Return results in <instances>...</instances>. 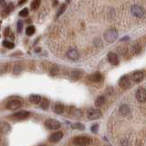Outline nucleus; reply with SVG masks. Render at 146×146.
Here are the masks:
<instances>
[{
  "mask_svg": "<svg viewBox=\"0 0 146 146\" xmlns=\"http://www.w3.org/2000/svg\"><path fill=\"white\" fill-rule=\"evenodd\" d=\"M118 38V32L115 29H110L104 33V39L108 42H114Z\"/></svg>",
  "mask_w": 146,
  "mask_h": 146,
  "instance_id": "nucleus-1",
  "label": "nucleus"
},
{
  "mask_svg": "<svg viewBox=\"0 0 146 146\" xmlns=\"http://www.w3.org/2000/svg\"><path fill=\"white\" fill-rule=\"evenodd\" d=\"M73 143L80 146H87L91 143V140L87 136H77L73 139Z\"/></svg>",
  "mask_w": 146,
  "mask_h": 146,
  "instance_id": "nucleus-2",
  "label": "nucleus"
},
{
  "mask_svg": "<svg viewBox=\"0 0 146 146\" xmlns=\"http://www.w3.org/2000/svg\"><path fill=\"white\" fill-rule=\"evenodd\" d=\"M100 116H102V111L98 108H90L87 111V118L90 120H97V118H100Z\"/></svg>",
  "mask_w": 146,
  "mask_h": 146,
  "instance_id": "nucleus-3",
  "label": "nucleus"
},
{
  "mask_svg": "<svg viewBox=\"0 0 146 146\" xmlns=\"http://www.w3.org/2000/svg\"><path fill=\"white\" fill-rule=\"evenodd\" d=\"M131 10L132 14L137 17H141V19H143V17H144V16H145V11L143 9V7H141V6H137V5L132 6Z\"/></svg>",
  "mask_w": 146,
  "mask_h": 146,
  "instance_id": "nucleus-4",
  "label": "nucleus"
},
{
  "mask_svg": "<svg viewBox=\"0 0 146 146\" xmlns=\"http://www.w3.org/2000/svg\"><path fill=\"white\" fill-rule=\"evenodd\" d=\"M45 126L48 130H58L60 128V123L56 120L49 118V120H47L45 121Z\"/></svg>",
  "mask_w": 146,
  "mask_h": 146,
  "instance_id": "nucleus-5",
  "label": "nucleus"
},
{
  "mask_svg": "<svg viewBox=\"0 0 146 146\" xmlns=\"http://www.w3.org/2000/svg\"><path fill=\"white\" fill-rule=\"evenodd\" d=\"M21 101L20 100H18V99H11V100H9V101L7 103V108L8 109H11V110H14V109H17V108H19L21 107Z\"/></svg>",
  "mask_w": 146,
  "mask_h": 146,
  "instance_id": "nucleus-6",
  "label": "nucleus"
},
{
  "mask_svg": "<svg viewBox=\"0 0 146 146\" xmlns=\"http://www.w3.org/2000/svg\"><path fill=\"white\" fill-rule=\"evenodd\" d=\"M136 98L139 102H146V89L143 87H140L136 91Z\"/></svg>",
  "mask_w": 146,
  "mask_h": 146,
  "instance_id": "nucleus-7",
  "label": "nucleus"
},
{
  "mask_svg": "<svg viewBox=\"0 0 146 146\" xmlns=\"http://www.w3.org/2000/svg\"><path fill=\"white\" fill-rule=\"evenodd\" d=\"M119 85L121 88H128L131 85V81L128 75H123L119 81Z\"/></svg>",
  "mask_w": 146,
  "mask_h": 146,
  "instance_id": "nucleus-8",
  "label": "nucleus"
},
{
  "mask_svg": "<svg viewBox=\"0 0 146 146\" xmlns=\"http://www.w3.org/2000/svg\"><path fill=\"white\" fill-rule=\"evenodd\" d=\"M29 111H26V110H21V111H18L17 113H15L13 115V118H16V120H25V118H29Z\"/></svg>",
  "mask_w": 146,
  "mask_h": 146,
  "instance_id": "nucleus-9",
  "label": "nucleus"
},
{
  "mask_svg": "<svg viewBox=\"0 0 146 146\" xmlns=\"http://www.w3.org/2000/svg\"><path fill=\"white\" fill-rule=\"evenodd\" d=\"M143 77H144V73L143 71H136L132 74L131 79L132 81L136 82V83H139V82H141L143 79Z\"/></svg>",
  "mask_w": 146,
  "mask_h": 146,
  "instance_id": "nucleus-10",
  "label": "nucleus"
},
{
  "mask_svg": "<svg viewBox=\"0 0 146 146\" xmlns=\"http://www.w3.org/2000/svg\"><path fill=\"white\" fill-rule=\"evenodd\" d=\"M67 56L68 59H70V60H73V61H76L78 59L80 58V53L79 52L77 51L75 49H70V51L67 52Z\"/></svg>",
  "mask_w": 146,
  "mask_h": 146,
  "instance_id": "nucleus-11",
  "label": "nucleus"
},
{
  "mask_svg": "<svg viewBox=\"0 0 146 146\" xmlns=\"http://www.w3.org/2000/svg\"><path fill=\"white\" fill-rule=\"evenodd\" d=\"M108 61L110 63H111L112 65H119V58L118 55L114 52H109L108 53Z\"/></svg>",
  "mask_w": 146,
  "mask_h": 146,
  "instance_id": "nucleus-12",
  "label": "nucleus"
},
{
  "mask_svg": "<svg viewBox=\"0 0 146 146\" xmlns=\"http://www.w3.org/2000/svg\"><path fill=\"white\" fill-rule=\"evenodd\" d=\"M63 137V133L61 131H57V132H54L53 134H51V136L49 137V141L51 143H58L59 141Z\"/></svg>",
  "mask_w": 146,
  "mask_h": 146,
  "instance_id": "nucleus-13",
  "label": "nucleus"
},
{
  "mask_svg": "<svg viewBox=\"0 0 146 146\" xmlns=\"http://www.w3.org/2000/svg\"><path fill=\"white\" fill-rule=\"evenodd\" d=\"M11 131V126L8 124L7 122L2 121L0 122V132L3 134H7Z\"/></svg>",
  "mask_w": 146,
  "mask_h": 146,
  "instance_id": "nucleus-14",
  "label": "nucleus"
},
{
  "mask_svg": "<svg viewBox=\"0 0 146 146\" xmlns=\"http://www.w3.org/2000/svg\"><path fill=\"white\" fill-rule=\"evenodd\" d=\"M103 76L100 73H94V74L90 75L89 76V80L91 82H94V83H98V82L102 81Z\"/></svg>",
  "mask_w": 146,
  "mask_h": 146,
  "instance_id": "nucleus-15",
  "label": "nucleus"
},
{
  "mask_svg": "<svg viewBox=\"0 0 146 146\" xmlns=\"http://www.w3.org/2000/svg\"><path fill=\"white\" fill-rule=\"evenodd\" d=\"M54 112L57 113V114H62L65 110V107H64V105L61 104V103H56L54 105Z\"/></svg>",
  "mask_w": 146,
  "mask_h": 146,
  "instance_id": "nucleus-16",
  "label": "nucleus"
},
{
  "mask_svg": "<svg viewBox=\"0 0 146 146\" xmlns=\"http://www.w3.org/2000/svg\"><path fill=\"white\" fill-rule=\"evenodd\" d=\"M81 76H82V72L80 70H73L70 73V77H71L72 80L77 81V80L80 79Z\"/></svg>",
  "mask_w": 146,
  "mask_h": 146,
  "instance_id": "nucleus-17",
  "label": "nucleus"
},
{
  "mask_svg": "<svg viewBox=\"0 0 146 146\" xmlns=\"http://www.w3.org/2000/svg\"><path fill=\"white\" fill-rule=\"evenodd\" d=\"M13 9H14V4H13V3H9L8 5H7L6 7H5V9L3 10V12H2V16H3V17H7Z\"/></svg>",
  "mask_w": 146,
  "mask_h": 146,
  "instance_id": "nucleus-18",
  "label": "nucleus"
},
{
  "mask_svg": "<svg viewBox=\"0 0 146 146\" xmlns=\"http://www.w3.org/2000/svg\"><path fill=\"white\" fill-rule=\"evenodd\" d=\"M29 101L33 104H38L41 102V97L39 95H31L29 96Z\"/></svg>",
  "mask_w": 146,
  "mask_h": 146,
  "instance_id": "nucleus-19",
  "label": "nucleus"
},
{
  "mask_svg": "<svg viewBox=\"0 0 146 146\" xmlns=\"http://www.w3.org/2000/svg\"><path fill=\"white\" fill-rule=\"evenodd\" d=\"M105 103V98L103 96H100L99 98H97V99L95 100V107L96 108H100L102 105Z\"/></svg>",
  "mask_w": 146,
  "mask_h": 146,
  "instance_id": "nucleus-20",
  "label": "nucleus"
},
{
  "mask_svg": "<svg viewBox=\"0 0 146 146\" xmlns=\"http://www.w3.org/2000/svg\"><path fill=\"white\" fill-rule=\"evenodd\" d=\"M141 52V45L139 44H134L131 46V52L132 54H134V55H138V54H140Z\"/></svg>",
  "mask_w": 146,
  "mask_h": 146,
  "instance_id": "nucleus-21",
  "label": "nucleus"
},
{
  "mask_svg": "<svg viewBox=\"0 0 146 146\" xmlns=\"http://www.w3.org/2000/svg\"><path fill=\"white\" fill-rule=\"evenodd\" d=\"M70 113H71V115H73V116L76 117V118H80L82 116V114H83V112H82L80 109H79V108H74L71 109V112Z\"/></svg>",
  "mask_w": 146,
  "mask_h": 146,
  "instance_id": "nucleus-22",
  "label": "nucleus"
},
{
  "mask_svg": "<svg viewBox=\"0 0 146 146\" xmlns=\"http://www.w3.org/2000/svg\"><path fill=\"white\" fill-rule=\"evenodd\" d=\"M130 112V108L128 106H126V105H123V106H121L120 108V113L121 114L122 116H126L128 115Z\"/></svg>",
  "mask_w": 146,
  "mask_h": 146,
  "instance_id": "nucleus-23",
  "label": "nucleus"
},
{
  "mask_svg": "<svg viewBox=\"0 0 146 146\" xmlns=\"http://www.w3.org/2000/svg\"><path fill=\"white\" fill-rule=\"evenodd\" d=\"M40 6V0H33V1L31 2V9H33V10H36V9H38V8Z\"/></svg>",
  "mask_w": 146,
  "mask_h": 146,
  "instance_id": "nucleus-24",
  "label": "nucleus"
},
{
  "mask_svg": "<svg viewBox=\"0 0 146 146\" xmlns=\"http://www.w3.org/2000/svg\"><path fill=\"white\" fill-rule=\"evenodd\" d=\"M40 106L43 109H47L49 106V100L47 98H43L41 99V103H40Z\"/></svg>",
  "mask_w": 146,
  "mask_h": 146,
  "instance_id": "nucleus-25",
  "label": "nucleus"
},
{
  "mask_svg": "<svg viewBox=\"0 0 146 146\" xmlns=\"http://www.w3.org/2000/svg\"><path fill=\"white\" fill-rule=\"evenodd\" d=\"M35 31H36L35 27H33V26H29L27 28V30H26V34L27 36H32V35L35 33Z\"/></svg>",
  "mask_w": 146,
  "mask_h": 146,
  "instance_id": "nucleus-26",
  "label": "nucleus"
},
{
  "mask_svg": "<svg viewBox=\"0 0 146 146\" xmlns=\"http://www.w3.org/2000/svg\"><path fill=\"white\" fill-rule=\"evenodd\" d=\"M3 46H5L7 49H13L14 46H15V44L11 42H9V40H5V42H3Z\"/></svg>",
  "mask_w": 146,
  "mask_h": 146,
  "instance_id": "nucleus-27",
  "label": "nucleus"
},
{
  "mask_svg": "<svg viewBox=\"0 0 146 146\" xmlns=\"http://www.w3.org/2000/svg\"><path fill=\"white\" fill-rule=\"evenodd\" d=\"M58 73V67L57 65H54L51 69H50V75H53V76L57 75Z\"/></svg>",
  "mask_w": 146,
  "mask_h": 146,
  "instance_id": "nucleus-28",
  "label": "nucleus"
},
{
  "mask_svg": "<svg viewBox=\"0 0 146 146\" xmlns=\"http://www.w3.org/2000/svg\"><path fill=\"white\" fill-rule=\"evenodd\" d=\"M73 129H78V130H84L85 129V126L81 123H76V124H73L72 125Z\"/></svg>",
  "mask_w": 146,
  "mask_h": 146,
  "instance_id": "nucleus-29",
  "label": "nucleus"
},
{
  "mask_svg": "<svg viewBox=\"0 0 146 146\" xmlns=\"http://www.w3.org/2000/svg\"><path fill=\"white\" fill-rule=\"evenodd\" d=\"M29 15V9L27 8H24V9H22L20 12H19V16L22 17H26Z\"/></svg>",
  "mask_w": 146,
  "mask_h": 146,
  "instance_id": "nucleus-30",
  "label": "nucleus"
},
{
  "mask_svg": "<svg viewBox=\"0 0 146 146\" xmlns=\"http://www.w3.org/2000/svg\"><path fill=\"white\" fill-rule=\"evenodd\" d=\"M65 9H66V5L65 4H63V5L60 7V8L58 9V13H57V17H58L59 16H60L62 13L65 11Z\"/></svg>",
  "mask_w": 146,
  "mask_h": 146,
  "instance_id": "nucleus-31",
  "label": "nucleus"
},
{
  "mask_svg": "<svg viewBox=\"0 0 146 146\" xmlns=\"http://www.w3.org/2000/svg\"><path fill=\"white\" fill-rule=\"evenodd\" d=\"M23 30V23H22V21H18L17 22V32L18 33H20L21 31Z\"/></svg>",
  "mask_w": 146,
  "mask_h": 146,
  "instance_id": "nucleus-32",
  "label": "nucleus"
},
{
  "mask_svg": "<svg viewBox=\"0 0 146 146\" xmlns=\"http://www.w3.org/2000/svg\"><path fill=\"white\" fill-rule=\"evenodd\" d=\"M98 124H94V125H92L91 126V131L93 132V133H96L97 132V131H98Z\"/></svg>",
  "mask_w": 146,
  "mask_h": 146,
  "instance_id": "nucleus-33",
  "label": "nucleus"
},
{
  "mask_svg": "<svg viewBox=\"0 0 146 146\" xmlns=\"http://www.w3.org/2000/svg\"><path fill=\"white\" fill-rule=\"evenodd\" d=\"M0 5H1V6H6V1H5V0H0Z\"/></svg>",
  "mask_w": 146,
  "mask_h": 146,
  "instance_id": "nucleus-34",
  "label": "nucleus"
},
{
  "mask_svg": "<svg viewBox=\"0 0 146 146\" xmlns=\"http://www.w3.org/2000/svg\"><path fill=\"white\" fill-rule=\"evenodd\" d=\"M27 0H19V2H18V5H22V4L26 3Z\"/></svg>",
  "mask_w": 146,
  "mask_h": 146,
  "instance_id": "nucleus-35",
  "label": "nucleus"
},
{
  "mask_svg": "<svg viewBox=\"0 0 146 146\" xmlns=\"http://www.w3.org/2000/svg\"><path fill=\"white\" fill-rule=\"evenodd\" d=\"M129 40V37H124V38H122V40Z\"/></svg>",
  "mask_w": 146,
  "mask_h": 146,
  "instance_id": "nucleus-36",
  "label": "nucleus"
},
{
  "mask_svg": "<svg viewBox=\"0 0 146 146\" xmlns=\"http://www.w3.org/2000/svg\"><path fill=\"white\" fill-rule=\"evenodd\" d=\"M39 146H46V145H39Z\"/></svg>",
  "mask_w": 146,
  "mask_h": 146,
  "instance_id": "nucleus-37",
  "label": "nucleus"
},
{
  "mask_svg": "<svg viewBox=\"0 0 146 146\" xmlns=\"http://www.w3.org/2000/svg\"><path fill=\"white\" fill-rule=\"evenodd\" d=\"M68 1H70V0H68Z\"/></svg>",
  "mask_w": 146,
  "mask_h": 146,
  "instance_id": "nucleus-38",
  "label": "nucleus"
}]
</instances>
